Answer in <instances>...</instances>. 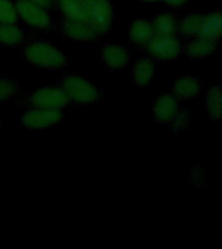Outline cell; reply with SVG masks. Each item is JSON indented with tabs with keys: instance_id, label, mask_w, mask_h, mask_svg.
I'll use <instances>...</instances> for the list:
<instances>
[{
	"instance_id": "obj_1",
	"label": "cell",
	"mask_w": 222,
	"mask_h": 249,
	"mask_svg": "<svg viewBox=\"0 0 222 249\" xmlns=\"http://www.w3.org/2000/svg\"><path fill=\"white\" fill-rule=\"evenodd\" d=\"M21 57L29 65L43 70H60L69 64V58L61 50L43 39H31L23 43Z\"/></svg>"
},
{
	"instance_id": "obj_2",
	"label": "cell",
	"mask_w": 222,
	"mask_h": 249,
	"mask_svg": "<svg viewBox=\"0 0 222 249\" xmlns=\"http://www.w3.org/2000/svg\"><path fill=\"white\" fill-rule=\"evenodd\" d=\"M58 87L70 103L78 105L96 104L105 100V91L87 78L78 74H68L58 82Z\"/></svg>"
},
{
	"instance_id": "obj_3",
	"label": "cell",
	"mask_w": 222,
	"mask_h": 249,
	"mask_svg": "<svg viewBox=\"0 0 222 249\" xmlns=\"http://www.w3.org/2000/svg\"><path fill=\"white\" fill-rule=\"evenodd\" d=\"M143 53L156 61H174L183 54L182 39L179 38L178 35H173V36L153 35V38L148 42L143 50Z\"/></svg>"
},
{
	"instance_id": "obj_4",
	"label": "cell",
	"mask_w": 222,
	"mask_h": 249,
	"mask_svg": "<svg viewBox=\"0 0 222 249\" xmlns=\"http://www.w3.org/2000/svg\"><path fill=\"white\" fill-rule=\"evenodd\" d=\"M16 12L19 21H22L29 29L33 30H52L55 25L51 18L50 11L38 7L30 0H13Z\"/></svg>"
},
{
	"instance_id": "obj_5",
	"label": "cell",
	"mask_w": 222,
	"mask_h": 249,
	"mask_svg": "<svg viewBox=\"0 0 222 249\" xmlns=\"http://www.w3.org/2000/svg\"><path fill=\"white\" fill-rule=\"evenodd\" d=\"M86 21L99 36L109 34L113 25V7L111 0H86Z\"/></svg>"
},
{
	"instance_id": "obj_6",
	"label": "cell",
	"mask_w": 222,
	"mask_h": 249,
	"mask_svg": "<svg viewBox=\"0 0 222 249\" xmlns=\"http://www.w3.org/2000/svg\"><path fill=\"white\" fill-rule=\"evenodd\" d=\"M27 108L58 109L64 110L68 108L70 101L58 86H44L29 95L25 100Z\"/></svg>"
},
{
	"instance_id": "obj_7",
	"label": "cell",
	"mask_w": 222,
	"mask_h": 249,
	"mask_svg": "<svg viewBox=\"0 0 222 249\" xmlns=\"http://www.w3.org/2000/svg\"><path fill=\"white\" fill-rule=\"evenodd\" d=\"M62 121V110L58 109L27 108L21 116L19 124L25 130H44L57 126Z\"/></svg>"
},
{
	"instance_id": "obj_8",
	"label": "cell",
	"mask_w": 222,
	"mask_h": 249,
	"mask_svg": "<svg viewBox=\"0 0 222 249\" xmlns=\"http://www.w3.org/2000/svg\"><path fill=\"white\" fill-rule=\"evenodd\" d=\"M60 31L66 39L74 42L93 43L100 38L86 19H70L62 17L60 22Z\"/></svg>"
},
{
	"instance_id": "obj_9",
	"label": "cell",
	"mask_w": 222,
	"mask_h": 249,
	"mask_svg": "<svg viewBox=\"0 0 222 249\" xmlns=\"http://www.w3.org/2000/svg\"><path fill=\"white\" fill-rule=\"evenodd\" d=\"M131 60V53L128 47L118 43L108 42L101 47L100 62L101 65L111 71H118L125 69Z\"/></svg>"
},
{
	"instance_id": "obj_10",
	"label": "cell",
	"mask_w": 222,
	"mask_h": 249,
	"mask_svg": "<svg viewBox=\"0 0 222 249\" xmlns=\"http://www.w3.org/2000/svg\"><path fill=\"white\" fill-rule=\"evenodd\" d=\"M179 107V100L170 92H164L152 103V118L157 124H167Z\"/></svg>"
},
{
	"instance_id": "obj_11",
	"label": "cell",
	"mask_w": 222,
	"mask_h": 249,
	"mask_svg": "<svg viewBox=\"0 0 222 249\" xmlns=\"http://www.w3.org/2000/svg\"><path fill=\"white\" fill-rule=\"evenodd\" d=\"M203 89L202 79L195 75H181L173 83V95L178 100H191L200 96Z\"/></svg>"
},
{
	"instance_id": "obj_12",
	"label": "cell",
	"mask_w": 222,
	"mask_h": 249,
	"mask_svg": "<svg viewBox=\"0 0 222 249\" xmlns=\"http://www.w3.org/2000/svg\"><path fill=\"white\" fill-rule=\"evenodd\" d=\"M216 50H217V42L202 36L188 39L186 44H183V53L190 60H205L212 56Z\"/></svg>"
},
{
	"instance_id": "obj_13",
	"label": "cell",
	"mask_w": 222,
	"mask_h": 249,
	"mask_svg": "<svg viewBox=\"0 0 222 249\" xmlns=\"http://www.w3.org/2000/svg\"><path fill=\"white\" fill-rule=\"evenodd\" d=\"M152 38H153V30H152L149 19L135 18L132 21L128 33L129 42L131 43L132 46L143 51Z\"/></svg>"
},
{
	"instance_id": "obj_14",
	"label": "cell",
	"mask_w": 222,
	"mask_h": 249,
	"mask_svg": "<svg viewBox=\"0 0 222 249\" xmlns=\"http://www.w3.org/2000/svg\"><path fill=\"white\" fill-rule=\"evenodd\" d=\"M222 13L220 9L209 13H203L202 23L198 36L209 39L213 42H217L221 39L222 35Z\"/></svg>"
},
{
	"instance_id": "obj_15",
	"label": "cell",
	"mask_w": 222,
	"mask_h": 249,
	"mask_svg": "<svg viewBox=\"0 0 222 249\" xmlns=\"http://www.w3.org/2000/svg\"><path fill=\"white\" fill-rule=\"evenodd\" d=\"M156 66L153 60L149 57H142L136 60L134 66H132L131 75L132 82L136 87L139 89H146L151 85L152 78L155 75Z\"/></svg>"
},
{
	"instance_id": "obj_16",
	"label": "cell",
	"mask_w": 222,
	"mask_h": 249,
	"mask_svg": "<svg viewBox=\"0 0 222 249\" xmlns=\"http://www.w3.org/2000/svg\"><path fill=\"white\" fill-rule=\"evenodd\" d=\"M151 26L156 36H173L178 30V18L170 12H164L151 19Z\"/></svg>"
},
{
	"instance_id": "obj_17",
	"label": "cell",
	"mask_w": 222,
	"mask_h": 249,
	"mask_svg": "<svg viewBox=\"0 0 222 249\" xmlns=\"http://www.w3.org/2000/svg\"><path fill=\"white\" fill-rule=\"evenodd\" d=\"M26 39L27 34L17 23H0V46L18 47Z\"/></svg>"
},
{
	"instance_id": "obj_18",
	"label": "cell",
	"mask_w": 222,
	"mask_h": 249,
	"mask_svg": "<svg viewBox=\"0 0 222 249\" xmlns=\"http://www.w3.org/2000/svg\"><path fill=\"white\" fill-rule=\"evenodd\" d=\"M55 9L64 18L86 19V0H55Z\"/></svg>"
},
{
	"instance_id": "obj_19",
	"label": "cell",
	"mask_w": 222,
	"mask_h": 249,
	"mask_svg": "<svg viewBox=\"0 0 222 249\" xmlns=\"http://www.w3.org/2000/svg\"><path fill=\"white\" fill-rule=\"evenodd\" d=\"M203 13H190L182 18H178V30L177 35L181 39H191L198 36L202 23Z\"/></svg>"
},
{
	"instance_id": "obj_20",
	"label": "cell",
	"mask_w": 222,
	"mask_h": 249,
	"mask_svg": "<svg viewBox=\"0 0 222 249\" xmlns=\"http://www.w3.org/2000/svg\"><path fill=\"white\" fill-rule=\"evenodd\" d=\"M206 114L213 121L218 122L222 117V89L220 83H216L208 89L205 97Z\"/></svg>"
},
{
	"instance_id": "obj_21",
	"label": "cell",
	"mask_w": 222,
	"mask_h": 249,
	"mask_svg": "<svg viewBox=\"0 0 222 249\" xmlns=\"http://www.w3.org/2000/svg\"><path fill=\"white\" fill-rule=\"evenodd\" d=\"M22 85L11 77H0V105L13 100L22 92Z\"/></svg>"
},
{
	"instance_id": "obj_22",
	"label": "cell",
	"mask_w": 222,
	"mask_h": 249,
	"mask_svg": "<svg viewBox=\"0 0 222 249\" xmlns=\"http://www.w3.org/2000/svg\"><path fill=\"white\" fill-rule=\"evenodd\" d=\"M191 112L187 108H179L177 110L173 118L169 121V128L171 132L179 134V132L186 131L187 128L190 127L191 122Z\"/></svg>"
},
{
	"instance_id": "obj_23",
	"label": "cell",
	"mask_w": 222,
	"mask_h": 249,
	"mask_svg": "<svg viewBox=\"0 0 222 249\" xmlns=\"http://www.w3.org/2000/svg\"><path fill=\"white\" fill-rule=\"evenodd\" d=\"M13 0H0V23H18Z\"/></svg>"
},
{
	"instance_id": "obj_24",
	"label": "cell",
	"mask_w": 222,
	"mask_h": 249,
	"mask_svg": "<svg viewBox=\"0 0 222 249\" xmlns=\"http://www.w3.org/2000/svg\"><path fill=\"white\" fill-rule=\"evenodd\" d=\"M190 184L195 188L205 187V171L200 162L196 163L190 173Z\"/></svg>"
},
{
	"instance_id": "obj_25",
	"label": "cell",
	"mask_w": 222,
	"mask_h": 249,
	"mask_svg": "<svg viewBox=\"0 0 222 249\" xmlns=\"http://www.w3.org/2000/svg\"><path fill=\"white\" fill-rule=\"evenodd\" d=\"M31 3L37 4L38 7H42L47 11H52L55 9V0H30Z\"/></svg>"
},
{
	"instance_id": "obj_26",
	"label": "cell",
	"mask_w": 222,
	"mask_h": 249,
	"mask_svg": "<svg viewBox=\"0 0 222 249\" xmlns=\"http://www.w3.org/2000/svg\"><path fill=\"white\" fill-rule=\"evenodd\" d=\"M166 7L173 8V9H177V8L183 7L185 4L188 3V0H161Z\"/></svg>"
},
{
	"instance_id": "obj_27",
	"label": "cell",
	"mask_w": 222,
	"mask_h": 249,
	"mask_svg": "<svg viewBox=\"0 0 222 249\" xmlns=\"http://www.w3.org/2000/svg\"><path fill=\"white\" fill-rule=\"evenodd\" d=\"M138 1H142V3H156L159 0H138Z\"/></svg>"
},
{
	"instance_id": "obj_28",
	"label": "cell",
	"mask_w": 222,
	"mask_h": 249,
	"mask_svg": "<svg viewBox=\"0 0 222 249\" xmlns=\"http://www.w3.org/2000/svg\"><path fill=\"white\" fill-rule=\"evenodd\" d=\"M0 130H1V120H0Z\"/></svg>"
}]
</instances>
